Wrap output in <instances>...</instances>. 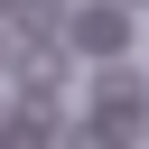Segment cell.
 <instances>
[{"label": "cell", "instance_id": "1", "mask_svg": "<svg viewBox=\"0 0 149 149\" xmlns=\"http://www.w3.org/2000/svg\"><path fill=\"white\" fill-rule=\"evenodd\" d=\"M65 37H74V47H93V56H121V47H130V9H112V0H102V9H74V19H65Z\"/></svg>", "mask_w": 149, "mask_h": 149}, {"label": "cell", "instance_id": "2", "mask_svg": "<svg viewBox=\"0 0 149 149\" xmlns=\"http://www.w3.org/2000/svg\"><path fill=\"white\" fill-rule=\"evenodd\" d=\"M9 28H28V37H56V28H65V9H56V0H9Z\"/></svg>", "mask_w": 149, "mask_h": 149}, {"label": "cell", "instance_id": "3", "mask_svg": "<svg viewBox=\"0 0 149 149\" xmlns=\"http://www.w3.org/2000/svg\"><path fill=\"white\" fill-rule=\"evenodd\" d=\"M112 9H149V0H112Z\"/></svg>", "mask_w": 149, "mask_h": 149}]
</instances>
